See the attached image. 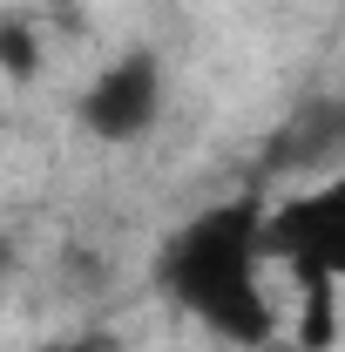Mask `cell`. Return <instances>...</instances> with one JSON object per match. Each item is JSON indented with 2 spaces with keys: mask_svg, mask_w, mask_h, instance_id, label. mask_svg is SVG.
<instances>
[{
  "mask_svg": "<svg viewBox=\"0 0 345 352\" xmlns=\"http://www.w3.org/2000/svg\"><path fill=\"white\" fill-rule=\"evenodd\" d=\"M345 129V102H318V109H304L298 116V135L278 149V156H291V163H318V149Z\"/></svg>",
  "mask_w": 345,
  "mask_h": 352,
  "instance_id": "obj_5",
  "label": "cell"
},
{
  "mask_svg": "<svg viewBox=\"0 0 345 352\" xmlns=\"http://www.w3.org/2000/svg\"><path fill=\"white\" fill-rule=\"evenodd\" d=\"M264 244H271V258L291 264V278H339L345 285V170L291 204H278Z\"/></svg>",
  "mask_w": 345,
  "mask_h": 352,
  "instance_id": "obj_3",
  "label": "cell"
},
{
  "mask_svg": "<svg viewBox=\"0 0 345 352\" xmlns=\"http://www.w3.org/2000/svg\"><path fill=\"white\" fill-rule=\"evenodd\" d=\"M0 47H7V75H14V82H27V75H34V41H27V28H21V21H7V28H0Z\"/></svg>",
  "mask_w": 345,
  "mask_h": 352,
  "instance_id": "obj_6",
  "label": "cell"
},
{
  "mask_svg": "<svg viewBox=\"0 0 345 352\" xmlns=\"http://www.w3.org/2000/svg\"><path fill=\"white\" fill-rule=\"evenodd\" d=\"M41 352H122V339H115V332H82V339H54V346H41Z\"/></svg>",
  "mask_w": 345,
  "mask_h": 352,
  "instance_id": "obj_7",
  "label": "cell"
},
{
  "mask_svg": "<svg viewBox=\"0 0 345 352\" xmlns=\"http://www.w3.org/2000/svg\"><path fill=\"white\" fill-rule=\"evenodd\" d=\"M264 230L271 217L258 197H223L210 210H197L156 258L163 292L230 346H264L278 325L271 292H264V251H271Z\"/></svg>",
  "mask_w": 345,
  "mask_h": 352,
  "instance_id": "obj_1",
  "label": "cell"
},
{
  "mask_svg": "<svg viewBox=\"0 0 345 352\" xmlns=\"http://www.w3.org/2000/svg\"><path fill=\"white\" fill-rule=\"evenodd\" d=\"M163 102H170V82H163V54L149 47H129L115 54L82 95V129L95 142H142V135L163 122Z\"/></svg>",
  "mask_w": 345,
  "mask_h": 352,
  "instance_id": "obj_2",
  "label": "cell"
},
{
  "mask_svg": "<svg viewBox=\"0 0 345 352\" xmlns=\"http://www.w3.org/2000/svg\"><path fill=\"white\" fill-rule=\"evenodd\" d=\"M298 346L325 352L339 339V278H298Z\"/></svg>",
  "mask_w": 345,
  "mask_h": 352,
  "instance_id": "obj_4",
  "label": "cell"
}]
</instances>
